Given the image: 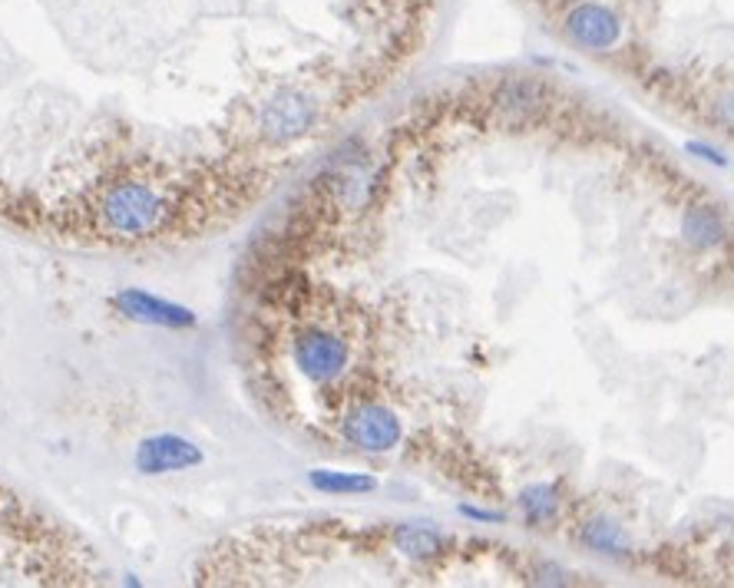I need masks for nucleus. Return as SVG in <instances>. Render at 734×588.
<instances>
[{"instance_id": "obj_17", "label": "nucleus", "mask_w": 734, "mask_h": 588, "mask_svg": "<svg viewBox=\"0 0 734 588\" xmlns=\"http://www.w3.org/2000/svg\"><path fill=\"white\" fill-rule=\"evenodd\" d=\"M715 120H719L722 126L734 130V90L732 93H725V96H719V103H715Z\"/></svg>"}, {"instance_id": "obj_3", "label": "nucleus", "mask_w": 734, "mask_h": 588, "mask_svg": "<svg viewBox=\"0 0 734 588\" xmlns=\"http://www.w3.org/2000/svg\"><path fill=\"white\" fill-rule=\"evenodd\" d=\"M341 440L361 453H391L404 443V420L384 403H358L341 416Z\"/></svg>"}, {"instance_id": "obj_10", "label": "nucleus", "mask_w": 734, "mask_h": 588, "mask_svg": "<svg viewBox=\"0 0 734 588\" xmlns=\"http://www.w3.org/2000/svg\"><path fill=\"white\" fill-rule=\"evenodd\" d=\"M391 543L411 563H434L447 553V533L437 529L434 523H421V519L397 523L391 533Z\"/></svg>"}, {"instance_id": "obj_12", "label": "nucleus", "mask_w": 734, "mask_h": 588, "mask_svg": "<svg viewBox=\"0 0 734 588\" xmlns=\"http://www.w3.org/2000/svg\"><path fill=\"white\" fill-rule=\"evenodd\" d=\"M516 513L526 529H546L562 513V493L552 483H526L516 493Z\"/></svg>"}, {"instance_id": "obj_5", "label": "nucleus", "mask_w": 734, "mask_h": 588, "mask_svg": "<svg viewBox=\"0 0 734 588\" xmlns=\"http://www.w3.org/2000/svg\"><path fill=\"white\" fill-rule=\"evenodd\" d=\"M113 308L136 324H149V328H169V331H189L199 324V314L179 301L159 298L153 291L143 288H120L113 295Z\"/></svg>"}, {"instance_id": "obj_7", "label": "nucleus", "mask_w": 734, "mask_h": 588, "mask_svg": "<svg viewBox=\"0 0 734 588\" xmlns=\"http://www.w3.org/2000/svg\"><path fill=\"white\" fill-rule=\"evenodd\" d=\"M566 33L589 53H609L622 43V20L612 7L596 0H579L566 13Z\"/></svg>"}, {"instance_id": "obj_14", "label": "nucleus", "mask_w": 734, "mask_h": 588, "mask_svg": "<svg viewBox=\"0 0 734 588\" xmlns=\"http://www.w3.org/2000/svg\"><path fill=\"white\" fill-rule=\"evenodd\" d=\"M529 582L546 588H566L572 582V576H569L566 566H559V563H552V559H542V563H536V569L529 572Z\"/></svg>"}, {"instance_id": "obj_13", "label": "nucleus", "mask_w": 734, "mask_h": 588, "mask_svg": "<svg viewBox=\"0 0 734 588\" xmlns=\"http://www.w3.org/2000/svg\"><path fill=\"white\" fill-rule=\"evenodd\" d=\"M308 486L321 496H368V493H378L381 483L374 473L318 466V470H308Z\"/></svg>"}, {"instance_id": "obj_18", "label": "nucleus", "mask_w": 734, "mask_h": 588, "mask_svg": "<svg viewBox=\"0 0 734 588\" xmlns=\"http://www.w3.org/2000/svg\"><path fill=\"white\" fill-rule=\"evenodd\" d=\"M732 166H734V163H732Z\"/></svg>"}, {"instance_id": "obj_8", "label": "nucleus", "mask_w": 734, "mask_h": 588, "mask_svg": "<svg viewBox=\"0 0 734 588\" xmlns=\"http://www.w3.org/2000/svg\"><path fill=\"white\" fill-rule=\"evenodd\" d=\"M493 103L496 110L513 120V123H526L536 113L546 110L549 103V86L539 76H506L499 80V86L493 90Z\"/></svg>"}, {"instance_id": "obj_2", "label": "nucleus", "mask_w": 734, "mask_h": 588, "mask_svg": "<svg viewBox=\"0 0 734 588\" xmlns=\"http://www.w3.org/2000/svg\"><path fill=\"white\" fill-rule=\"evenodd\" d=\"M291 361L311 384H334L351 364V348L328 328H304L291 341Z\"/></svg>"}, {"instance_id": "obj_6", "label": "nucleus", "mask_w": 734, "mask_h": 588, "mask_svg": "<svg viewBox=\"0 0 734 588\" xmlns=\"http://www.w3.org/2000/svg\"><path fill=\"white\" fill-rule=\"evenodd\" d=\"M318 120V106L301 90H278L258 116V126L268 143H291L304 136Z\"/></svg>"}, {"instance_id": "obj_15", "label": "nucleus", "mask_w": 734, "mask_h": 588, "mask_svg": "<svg viewBox=\"0 0 734 588\" xmlns=\"http://www.w3.org/2000/svg\"><path fill=\"white\" fill-rule=\"evenodd\" d=\"M685 153L695 156V159H702V163H709V166H715V169H728V166H732V159H728L719 146L705 143V140H689V143H685Z\"/></svg>"}, {"instance_id": "obj_9", "label": "nucleus", "mask_w": 734, "mask_h": 588, "mask_svg": "<svg viewBox=\"0 0 734 588\" xmlns=\"http://www.w3.org/2000/svg\"><path fill=\"white\" fill-rule=\"evenodd\" d=\"M679 235L689 248L695 251H712V248H722L728 241V221L725 215L709 205V202H692L682 208V218H679Z\"/></svg>"}, {"instance_id": "obj_16", "label": "nucleus", "mask_w": 734, "mask_h": 588, "mask_svg": "<svg viewBox=\"0 0 734 588\" xmlns=\"http://www.w3.org/2000/svg\"><path fill=\"white\" fill-rule=\"evenodd\" d=\"M457 513H461L467 523H477V526H503V523H506V513L484 509V506H474V503H457Z\"/></svg>"}, {"instance_id": "obj_4", "label": "nucleus", "mask_w": 734, "mask_h": 588, "mask_svg": "<svg viewBox=\"0 0 734 588\" xmlns=\"http://www.w3.org/2000/svg\"><path fill=\"white\" fill-rule=\"evenodd\" d=\"M203 463H206L203 446L183 433H153L133 453V466L139 476H173L196 470Z\"/></svg>"}, {"instance_id": "obj_11", "label": "nucleus", "mask_w": 734, "mask_h": 588, "mask_svg": "<svg viewBox=\"0 0 734 588\" xmlns=\"http://www.w3.org/2000/svg\"><path fill=\"white\" fill-rule=\"evenodd\" d=\"M579 546L602 556V559H629L632 539L626 526L612 516H592L579 526Z\"/></svg>"}, {"instance_id": "obj_1", "label": "nucleus", "mask_w": 734, "mask_h": 588, "mask_svg": "<svg viewBox=\"0 0 734 588\" xmlns=\"http://www.w3.org/2000/svg\"><path fill=\"white\" fill-rule=\"evenodd\" d=\"M103 221L116 235H149L166 218V198L146 183H120L103 198Z\"/></svg>"}]
</instances>
